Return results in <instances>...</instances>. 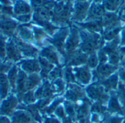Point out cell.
I'll return each instance as SVG.
<instances>
[{
    "mask_svg": "<svg viewBox=\"0 0 125 123\" xmlns=\"http://www.w3.org/2000/svg\"><path fill=\"white\" fill-rule=\"evenodd\" d=\"M23 109L24 110H26V112H27L29 114V115L31 117V118H33L34 120H35L36 121H37L39 123L41 122V117L40 116L38 109L37 108V106L35 105H33V104L27 105V106H25Z\"/></svg>",
    "mask_w": 125,
    "mask_h": 123,
    "instance_id": "obj_22",
    "label": "cell"
},
{
    "mask_svg": "<svg viewBox=\"0 0 125 123\" xmlns=\"http://www.w3.org/2000/svg\"><path fill=\"white\" fill-rule=\"evenodd\" d=\"M103 12V9L102 7L99 6V5H96V6H93L90 10V14L91 16L93 18H98L100 17L102 15Z\"/></svg>",
    "mask_w": 125,
    "mask_h": 123,
    "instance_id": "obj_26",
    "label": "cell"
},
{
    "mask_svg": "<svg viewBox=\"0 0 125 123\" xmlns=\"http://www.w3.org/2000/svg\"><path fill=\"white\" fill-rule=\"evenodd\" d=\"M6 57L12 61H18L21 58V53L13 41H10L6 44Z\"/></svg>",
    "mask_w": 125,
    "mask_h": 123,
    "instance_id": "obj_7",
    "label": "cell"
},
{
    "mask_svg": "<svg viewBox=\"0 0 125 123\" xmlns=\"http://www.w3.org/2000/svg\"><path fill=\"white\" fill-rule=\"evenodd\" d=\"M119 75L117 73L114 74L108 78L100 82V84L104 87V88L108 90H115L118 88L119 82Z\"/></svg>",
    "mask_w": 125,
    "mask_h": 123,
    "instance_id": "obj_13",
    "label": "cell"
},
{
    "mask_svg": "<svg viewBox=\"0 0 125 123\" xmlns=\"http://www.w3.org/2000/svg\"><path fill=\"white\" fill-rule=\"evenodd\" d=\"M20 66L21 70H23L26 74H37L40 72V66L39 61L35 59H28L23 60L20 63Z\"/></svg>",
    "mask_w": 125,
    "mask_h": 123,
    "instance_id": "obj_5",
    "label": "cell"
},
{
    "mask_svg": "<svg viewBox=\"0 0 125 123\" xmlns=\"http://www.w3.org/2000/svg\"><path fill=\"white\" fill-rule=\"evenodd\" d=\"M0 1H1L2 4H4L5 6H7V5H9V4H10V2L9 0H0Z\"/></svg>",
    "mask_w": 125,
    "mask_h": 123,
    "instance_id": "obj_37",
    "label": "cell"
},
{
    "mask_svg": "<svg viewBox=\"0 0 125 123\" xmlns=\"http://www.w3.org/2000/svg\"><path fill=\"white\" fill-rule=\"evenodd\" d=\"M41 77L37 74H29L26 81V91L32 90L34 88L38 86L41 82Z\"/></svg>",
    "mask_w": 125,
    "mask_h": 123,
    "instance_id": "obj_14",
    "label": "cell"
},
{
    "mask_svg": "<svg viewBox=\"0 0 125 123\" xmlns=\"http://www.w3.org/2000/svg\"><path fill=\"white\" fill-rule=\"evenodd\" d=\"M87 58H88V55L83 53H76L75 55H73V57H72L70 65L76 66H81L83 63H86Z\"/></svg>",
    "mask_w": 125,
    "mask_h": 123,
    "instance_id": "obj_20",
    "label": "cell"
},
{
    "mask_svg": "<svg viewBox=\"0 0 125 123\" xmlns=\"http://www.w3.org/2000/svg\"><path fill=\"white\" fill-rule=\"evenodd\" d=\"M31 1L36 9L44 7V5L47 3V1L45 0H31Z\"/></svg>",
    "mask_w": 125,
    "mask_h": 123,
    "instance_id": "obj_30",
    "label": "cell"
},
{
    "mask_svg": "<svg viewBox=\"0 0 125 123\" xmlns=\"http://www.w3.org/2000/svg\"><path fill=\"white\" fill-rule=\"evenodd\" d=\"M44 123H60V122L55 118H46Z\"/></svg>",
    "mask_w": 125,
    "mask_h": 123,
    "instance_id": "obj_33",
    "label": "cell"
},
{
    "mask_svg": "<svg viewBox=\"0 0 125 123\" xmlns=\"http://www.w3.org/2000/svg\"><path fill=\"white\" fill-rule=\"evenodd\" d=\"M78 44H79V37H78L77 33L73 32V34L67 39V41L65 44L66 51L68 53L73 52L75 50V49L78 47Z\"/></svg>",
    "mask_w": 125,
    "mask_h": 123,
    "instance_id": "obj_16",
    "label": "cell"
},
{
    "mask_svg": "<svg viewBox=\"0 0 125 123\" xmlns=\"http://www.w3.org/2000/svg\"><path fill=\"white\" fill-rule=\"evenodd\" d=\"M122 120L120 118H112L109 123H121Z\"/></svg>",
    "mask_w": 125,
    "mask_h": 123,
    "instance_id": "obj_36",
    "label": "cell"
},
{
    "mask_svg": "<svg viewBox=\"0 0 125 123\" xmlns=\"http://www.w3.org/2000/svg\"><path fill=\"white\" fill-rule=\"evenodd\" d=\"M18 99L14 96H10L1 103L0 106V114L2 116H11L14 109L18 106Z\"/></svg>",
    "mask_w": 125,
    "mask_h": 123,
    "instance_id": "obj_3",
    "label": "cell"
},
{
    "mask_svg": "<svg viewBox=\"0 0 125 123\" xmlns=\"http://www.w3.org/2000/svg\"><path fill=\"white\" fill-rule=\"evenodd\" d=\"M120 53L123 55H125V47H123L120 49Z\"/></svg>",
    "mask_w": 125,
    "mask_h": 123,
    "instance_id": "obj_38",
    "label": "cell"
},
{
    "mask_svg": "<svg viewBox=\"0 0 125 123\" xmlns=\"http://www.w3.org/2000/svg\"><path fill=\"white\" fill-rule=\"evenodd\" d=\"M86 63H87V66L89 69H91L92 70L95 69L100 64L97 53H93L90 54L88 56Z\"/></svg>",
    "mask_w": 125,
    "mask_h": 123,
    "instance_id": "obj_23",
    "label": "cell"
},
{
    "mask_svg": "<svg viewBox=\"0 0 125 123\" xmlns=\"http://www.w3.org/2000/svg\"><path fill=\"white\" fill-rule=\"evenodd\" d=\"M89 3L86 1L79 2L75 7V18L78 20L83 19L85 17L86 12L88 9Z\"/></svg>",
    "mask_w": 125,
    "mask_h": 123,
    "instance_id": "obj_21",
    "label": "cell"
},
{
    "mask_svg": "<svg viewBox=\"0 0 125 123\" xmlns=\"http://www.w3.org/2000/svg\"><path fill=\"white\" fill-rule=\"evenodd\" d=\"M6 57V44L4 38L0 35V58L4 59Z\"/></svg>",
    "mask_w": 125,
    "mask_h": 123,
    "instance_id": "obj_28",
    "label": "cell"
},
{
    "mask_svg": "<svg viewBox=\"0 0 125 123\" xmlns=\"http://www.w3.org/2000/svg\"><path fill=\"white\" fill-rule=\"evenodd\" d=\"M75 80L78 84L88 85L92 80V70L87 66H81L73 69Z\"/></svg>",
    "mask_w": 125,
    "mask_h": 123,
    "instance_id": "obj_2",
    "label": "cell"
},
{
    "mask_svg": "<svg viewBox=\"0 0 125 123\" xmlns=\"http://www.w3.org/2000/svg\"><path fill=\"white\" fill-rule=\"evenodd\" d=\"M14 12L18 15L29 14L30 12V7L26 2L22 0H18L14 7Z\"/></svg>",
    "mask_w": 125,
    "mask_h": 123,
    "instance_id": "obj_17",
    "label": "cell"
},
{
    "mask_svg": "<svg viewBox=\"0 0 125 123\" xmlns=\"http://www.w3.org/2000/svg\"><path fill=\"white\" fill-rule=\"evenodd\" d=\"M105 89L104 87L99 83H94V85H90L86 88V93L92 99H105L108 98L105 96Z\"/></svg>",
    "mask_w": 125,
    "mask_h": 123,
    "instance_id": "obj_4",
    "label": "cell"
},
{
    "mask_svg": "<svg viewBox=\"0 0 125 123\" xmlns=\"http://www.w3.org/2000/svg\"><path fill=\"white\" fill-rule=\"evenodd\" d=\"M11 123H31V117L27 112L19 110L12 114Z\"/></svg>",
    "mask_w": 125,
    "mask_h": 123,
    "instance_id": "obj_12",
    "label": "cell"
},
{
    "mask_svg": "<svg viewBox=\"0 0 125 123\" xmlns=\"http://www.w3.org/2000/svg\"><path fill=\"white\" fill-rule=\"evenodd\" d=\"M16 27V23L9 18H3L0 20V30L5 35L12 36Z\"/></svg>",
    "mask_w": 125,
    "mask_h": 123,
    "instance_id": "obj_8",
    "label": "cell"
},
{
    "mask_svg": "<svg viewBox=\"0 0 125 123\" xmlns=\"http://www.w3.org/2000/svg\"><path fill=\"white\" fill-rule=\"evenodd\" d=\"M2 12L6 15H12V7L10 6H4L2 7Z\"/></svg>",
    "mask_w": 125,
    "mask_h": 123,
    "instance_id": "obj_31",
    "label": "cell"
},
{
    "mask_svg": "<svg viewBox=\"0 0 125 123\" xmlns=\"http://www.w3.org/2000/svg\"><path fill=\"white\" fill-rule=\"evenodd\" d=\"M15 44H17L21 53H22L23 55H24L25 56L34 57L37 54V50L34 47L25 43L24 42H22L19 39H16Z\"/></svg>",
    "mask_w": 125,
    "mask_h": 123,
    "instance_id": "obj_10",
    "label": "cell"
},
{
    "mask_svg": "<svg viewBox=\"0 0 125 123\" xmlns=\"http://www.w3.org/2000/svg\"><path fill=\"white\" fill-rule=\"evenodd\" d=\"M40 56L47 59L53 64L59 65V58L57 53L52 47H47L44 48L40 53Z\"/></svg>",
    "mask_w": 125,
    "mask_h": 123,
    "instance_id": "obj_9",
    "label": "cell"
},
{
    "mask_svg": "<svg viewBox=\"0 0 125 123\" xmlns=\"http://www.w3.org/2000/svg\"><path fill=\"white\" fill-rule=\"evenodd\" d=\"M17 19L21 22V23H27L31 19V15L29 14H24V15H18Z\"/></svg>",
    "mask_w": 125,
    "mask_h": 123,
    "instance_id": "obj_29",
    "label": "cell"
},
{
    "mask_svg": "<svg viewBox=\"0 0 125 123\" xmlns=\"http://www.w3.org/2000/svg\"><path fill=\"white\" fill-rule=\"evenodd\" d=\"M121 45L123 47H125V30L122 32V39H121Z\"/></svg>",
    "mask_w": 125,
    "mask_h": 123,
    "instance_id": "obj_35",
    "label": "cell"
},
{
    "mask_svg": "<svg viewBox=\"0 0 125 123\" xmlns=\"http://www.w3.org/2000/svg\"><path fill=\"white\" fill-rule=\"evenodd\" d=\"M40 66V77L42 79H45L48 77L49 73L53 69V64L49 62L47 59L42 58V57H39L38 59Z\"/></svg>",
    "mask_w": 125,
    "mask_h": 123,
    "instance_id": "obj_11",
    "label": "cell"
},
{
    "mask_svg": "<svg viewBox=\"0 0 125 123\" xmlns=\"http://www.w3.org/2000/svg\"><path fill=\"white\" fill-rule=\"evenodd\" d=\"M18 69L17 66H13L8 71V74H7V79L9 81V84L10 88L15 90V85H16V81L18 78Z\"/></svg>",
    "mask_w": 125,
    "mask_h": 123,
    "instance_id": "obj_19",
    "label": "cell"
},
{
    "mask_svg": "<svg viewBox=\"0 0 125 123\" xmlns=\"http://www.w3.org/2000/svg\"><path fill=\"white\" fill-rule=\"evenodd\" d=\"M0 11H1V7H0Z\"/></svg>",
    "mask_w": 125,
    "mask_h": 123,
    "instance_id": "obj_39",
    "label": "cell"
},
{
    "mask_svg": "<svg viewBox=\"0 0 125 123\" xmlns=\"http://www.w3.org/2000/svg\"><path fill=\"white\" fill-rule=\"evenodd\" d=\"M19 34L21 37L26 41H32L33 39V34L26 27H21L19 28Z\"/></svg>",
    "mask_w": 125,
    "mask_h": 123,
    "instance_id": "obj_25",
    "label": "cell"
},
{
    "mask_svg": "<svg viewBox=\"0 0 125 123\" xmlns=\"http://www.w3.org/2000/svg\"><path fill=\"white\" fill-rule=\"evenodd\" d=\"M0 123H11V121L6 116L0 117Z\"/></svg>",
    "mask_w": 125,
    "mask_h": 123,
    "instance_id": "obj_34",
    "label": "cell"
},
{
    "mask_svg": "<svg viewBox=\"0 0 125 123\" xmlns=\"http://www.w3.org/2000/svg\"><path fill=\"white\" fill-rule=\"evenodd\" d=\"M10 84L7 79V76L4 74H0V98L5 99L7 97Z\"/></svg>",
    "mask_w": 125,
    "mask_h": 123,
    "instance_id": "obj_15",
    "label": "cell"
},
{
    "mask_svg": "<svg viewBox=\"0 0 125 123\" xmlns=\"http://www.w3.org/2000/svg\"><path fill=\"white\" fill-rule=\"evenodd\" d=\"M35 100H36V96L34 92H33L32 90L26 91V93H24L22 98V101L26 105H30L34 104L35 102Z\"/></svg>",
    "mask_w": 125,
    "mask_h": 123,
    "instance_id": "obj_24",
    "label": "cell"
},
{
    "mask_svg": "<svg viewBox=\"0 0 125 123\" xmlns=\"http://www.w3.org/2000/svg\"><path fill=\"white\" fill-rule=\"evenodd\" d=\"M118 75L119 80H121L122 82L125 83V69L124 70H120L118 73Z\"/></svg>",
    "mask_w": 125,
    "mask_h": 123,
    "instance_id": "obj_32",
    "label": "cell"
},
{
    "mask_svg": "<svg viewBox=\"0 0 125 123\" xmlns=\"http://www.w3.org/2000/svg\"><path fill=\"white\" fill-rule=\"evenodd\" d=\"M62 71L59 68H56L53 69L48 74V78L51 80H56L57 79H60V77H62Z\"/></svg>",
    "mask_w": 125,
    "mask_h": 123,
    "instance_id": "obj_27",
    "label": "cell"
},
{
    "mask_svg": "<svg viewBox=\"0 0 125 123\" xmlns=\"http://www.w3.org/2000/svg\"><path fill=\"white\" fill-rule=\"evenodd\" d=\"M27 75L21 69L18 70V78L15 85V90L17 93V98L19 101H22L23 96L26 92V81Z\"/></svg>",
    "mask_w": 125,
    "mask_h": 123,
    "instance_id": "obj_6",
    "label": "cell"
},
{
    "mask_svg": "<svg viewBox=\"0 0 125 123\" xmlns=\"http://www.w3.org/2000/svg\"><path fill=\"white\" fill-rule=\"evenodd\" d=\"M67 34V32L65 30H62V31H61L59 33H58L54 36L53 43L54 46H56V48L60 52H62L63 51V48L64 47V39L66 38Z\"/></svg>",
    "mask_w": 125,
    "mask_h": 123,
    "instance_id": "obj_18",
    "label": "cell"
},
{
    "mask_svg": "<svg viewBox=\"0 0 125 123\" xmlns=\"http://www.w3.org/2000/svg\"><path fill=\"white\" fill-rule=\"evenodd\" d=\"M117 71V68L110 63H103L99 64V66L94 70H92V80L93 81H103L114 74Z\"/></svg>",
    "mask_w": 125,
    "mask_h": 123,
    "instance_id": "obj_1",
    "label": "cell"
}]
</instances>
